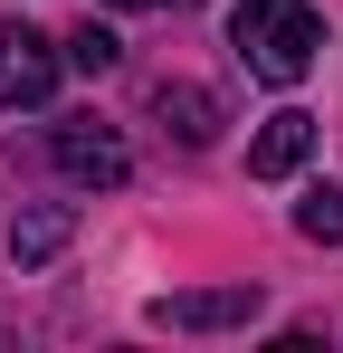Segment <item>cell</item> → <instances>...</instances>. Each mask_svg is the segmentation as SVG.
<instances>
[{"label":"cell","instance_id":"obj_6","mask_svg":"<svg viewBox=\"0 0 343 353\" xmlns=\"http://www.w3.org/2000/svg\"><path fill=\"white\" fill-rule=\"evenodd\" d=\"M153 115H163L181 143H210V134H220V96L191 86V77H163V86H153Z\"/></svg>","mask_w":343,"mask_h":353},{"label":"cell","instance_id":"obj_2","mask_svg":"<svg viewBox=\"0 0 343 353\" xmlns=\"http://www.w3.org/2000/svg\"><path fill=\"white\" fill-rule=\"evenodd\" d=\"M48 153H57V172L76 181V191H124V172H134L124 134L96 124V115H57V124H48Z\"/></svg>","mask_w":343,"mask_h":353},{"label":"cell","instance_id":"obj_5","mask_svg":"<svg viewBox=\"0 0 343 353\" xmlns=\"http://www.w3.org/2000/svg\"><path fill=\"white\" fill-rule=\"evenodd\" d=\"M305 153H315V115L286 105V115H267V134L248 143V172H258V181H286V172H305Z\"/></svg>","mask_w":343,"mask_h":353},{"label":"cell","instance_id":"obj_8","mask_svg":"<svg viewBox=\"0 0 343 353\" xmlns=\"http://www.w3.org/2000/svg\"><path fill=\"white\" fill-rule=\"evenodd\" d=\"M295 230L324 239V248H343V191H334V181H315V191L295 201Z\"/></svg>","mask_w":343,"mask_h":353},{"label":"cell","instance_id":"obj_9","mask_svg":"<svg viewBox=\"0 0 343 353\" xmlns=\"http://www.w3.org/2000/svg\"><path fill=\"white\" fill-rule=\"evenodd\" d=\"M114 58H124V39H114V29H96V19H86V29H67V67H86V77H114Z\"/></svg>","mask_w":343,"mask_h":353},{"label":"cell","instance_id":"obj_3","mask_svg":"<svg viewBox=\"0 0 343 353\" xmlns=\"http://www.w3.org/2000/svg\"><path fill=\"white\" fill-rule=\"evenodd\" d=\"M267 296H258V277H229V287H191V296H153V325H172V334H229V325H248Z\"/></svg>","mask_w":343,"mask_h":353},{"label":"cell","instance_id":"obj_4","mask_svg":"<svg viewBox=\"0 0 343 353\" xmlns=\"http://www.w3.org/2000/svg\"><path fill=\"white\" fill-rule=\"evenodd\" d=\"M57 67H67V48H48L39 29H0V105H10V115H19V105H48Z\"/></svg>","mask_w":343,"mask_h":353},{"label":"cell","instance_id":"obj_7","mask_svg":"<svg viewBox=\"0 0 343 353\" xmlns=\"http://www.w3.org/2000/svg\"><path fill=\"white\" fill-rule=\"evenodd\" d=\"M67 230H76V210H67V201H48V210H19V230H10V258H19V268H48L57 248H67Z\"/></svg>","mask_w":343,"mask_h":353},{"label":"cell","instance_id":"obj_10","mask_svg":"<svg viewBox=\"0 0 343 353\" xmlns=\"http://www.w3.org/2000/svg\"><path fill=\"white\" fill-rule=\"evenodd\" d=\"M114 10H172V0H114ZM181 10H191V0H181Z\"/></svg>","mask_w":343,"mask_h":353},{"label":"cell","instance_id":"obj_1","mask_svg":"<svg viewBox=\"0 0 343 353\" xmlns=\"http://www.w3.org/2000/svg\"><path fill=\"white\" fill-rule=\"evenodd\" d=\"M229 48L248 58V77H267V86H305V67L324 48V19H315L305 0H238V10H229Z\"/></svg>","mask_w":343,"mask_h":353}]
</instances>
